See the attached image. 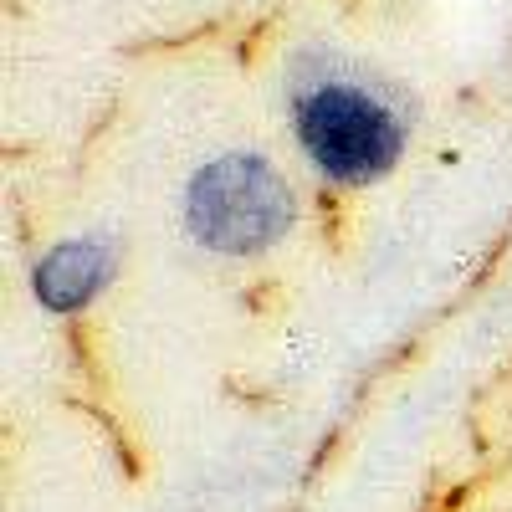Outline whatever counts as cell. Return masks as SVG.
Wrapping results in <instances>:
<instances>
[{
	"mask_svg": "<svg viewBox=\"0 0 512 512\" xmlns=\"http://www.w3.org/2000/svg\"><path fill=\"white\" fill-rule=\"evenodd\" d=\"M297 149L328 185H374L400 164L405 118L374 82L344 67H303L287 93Z\"/></svg>",
	"mask_w": 512,
	"mask_h": 512,
	"instance_id": "obj_1",
	"label": "cell"
},
{
	"mask_svg": "<svg viewBox=\"0 0 512 512\" xmlns=\"http://www.w3.org/2000/svg\"><path fill=\"white\" fill-rule=\"evenodd\" d=\"M118 272V251H113V236L93 231V236H72V241H57L52 251L36 256L31 267V287L41 297V308L52 313H82L88 303L108 292Z\"/></svg>",
	"mask_w": 512,
	"mask_h": 512,
	"instance_id": "obj_3",
	"label": "cell"
},
{
	"mask_svg": "<svg viewBox=\"0 0 512 512\" xmlns=\"http://www.w3.org/2000/svg\"><path fill=\"white\" fill-rule=\"evenodd\" d=\"M292 190L262 154H221L185 185V231L216 256H262L292 231Z\"/></svg>",
	"mask_w": 512,
	"mask_h": 512,
	"instance_id": "obj_2",
	"label": "cell"
}]
</instances>
